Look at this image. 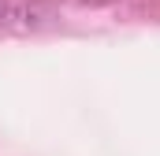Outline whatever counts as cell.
Masks as SVG:
<instances>
[{
  "mask_svg": "<svg viewBox=\"0 0 160 156\" xmlns=\"http://www.w3.org/2000/svg\"><path fill=\"white\" fill-rule=\"evenodd\" d=\"M0 4H4V0H0Z\"/></svg>",
  "mask_w": 160,
  "mask_h": 156,
  "instance_id": "6da1fadb",
  "label": "cell"
}]
</instances>
